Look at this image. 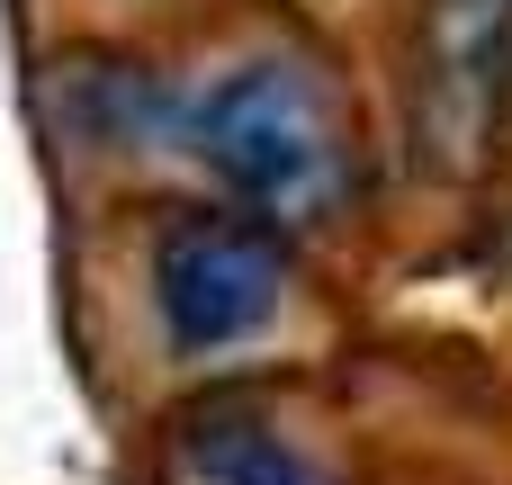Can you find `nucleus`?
<instances>
[{
	"instance_id": "obj_1",
	"label": "nucleus",
	"mask_w": 512,
	"mask_h": 485,
	"mask_svg": "<svg viewBox=\"0 0 512 485\" xmlns=\"http://www.w3.org/2000/svg\"><path fill=\"white\" fill-rule=\"evenodd\" d=\"M189 126H198L207 171L243 207H261L270 225H324L342 207V180H351L342 126H333L324 90L297 63H243V72H225L198 99Z\"/></svg>"
},
{
	"instance_id": "obj_2",
	"label": "nucleus",
	"mask_w": 512,
	"mask_h": 485,
	"mask_svg": "<svg viewBox=\"0 0 512 485\" xmlns=\"http://www.w3.org/2000/svg\"><path fill=\"white\" fill-rule=\"evenodd\" d=\"M279 288H288V252L270 225H243V216H180L162 225L153 243V306H162V333L171 351L207 360L243 333H261L279 315Z\"/></svg>"
},
{
	"instance_id": "obj_3",
	"label": "nucleus",
	"mask_w": 512,
	"mask_h": 485,
	"mask_svg": "<svg viewBox=\"0 0 512 485\" xmlns=\"http://www.w3.org/2000/svg\"><path fill=\"white\" fill-rule=\"evenodd\" d=\"M512 108V0H414V135L477 162Z\"/></svg>"
},
{
	"instance_id": "obj_4",
	"label": "nucleus",
	"mask_w": 512,
	"mask_h": 485,
	"mask_svg": "<svg viewBox=\"0 0 512 485\" xmlns=\"http://www.w3.org/2000/svg\"><path fill=\"white\" fill-rule=\"evenodd\" d=\"M189 459H198L207 485H324L270 423H243V414H207L189 432Z\"/></svg>"
}]
</instances>
